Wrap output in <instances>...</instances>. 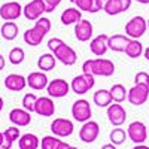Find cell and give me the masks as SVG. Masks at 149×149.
<instances>
[{
  "instance_id": "484cf974",
  "label": "cell",
  "mask_w": 149,
  "mask_h": 149,
  "mask_svg": "<svg viewBox=\"0 0 149 149\" xmlns=\"http://www.w3.org/2000/svg\"><path fill=\"white\" fill-rule=\"evenodd\" d=\"M93 102L94 104H97L98 107H109L113 100H112V95H110V91L109 90H98L94 93L93 95Z\"/></svg>"
},
{
  "instance_id": "4dcf8cb0",
  "label": "cell",
  "mask_w": 149,
  "mask_h": 149,
  "mask_svg": "<svg viewBox=\"0 0 149 149\" xmlns=\"http://www.w3.org/2000/svg\"><path fill=\"white\" fill-rule=\"evenodd\" d=\"M127 137H128L127 131H125V130H122V128H119V127L113 128V130L110 131V134H109V140H110V143H113L115 146L122 145L124 142L127 140Z\"/></svg>"
},
{
  "instance_id": "8992f818",
  "label": "cell",
  "mask_w": 149,
  "mask_h": 149,
  "mask_svg": "<svg viewBox=\"0 0 149 149\" xmlns=\"http://www.w3.org/2000/svg\"><path fill=\"white\" fill-rule=\"evenodd\" d=\"M148 98H149V86L148 85L134 84L133 88L128 90L127 100L133 106H142V104H145L148 102Z\"/></svg>"
},
{
  "instance_id": "f6af8a7d",
  "label": "cell",
  "mask_w": 149,
  "mask_h": 149,
  "mask_svg": "<svg viewBox=\"0 0 149 149\" xmlns=\"http://www.w3.org/2000/svg\"><path fill=\"white\" fill-rule=\"evenodd\" d=\"M3 142H5V137H3V133H0V148L3 146Z\"/></svg>"
},
{
  "instance_id": "5b68a950",
  "label": "cell",
  "mask_w": 149,
  "mask_h": 149,
  "mask_svg": "<svg viewBox=\"0 0 149 149\" xmlns=\"http://www.w3.org/2000/svg\"><path fill=\"white\" fill-rule=\"evenodd\" d=\"M91 115H93L91 104L85 98H79V100H76L72 104V116L74 121L84 124V122L91 119Z\"/></svg>"
},
{
  "instance_id": "ac0fdd59",
  "label": "cell",
  "mask_w": 149,
  "mask_h": 149,
  "mask_svg": "<svg viewBox=\"0 0 149 149\" xmlns=\"http://www.w3.org/2000/svg\"><path fill=\"white\" fill-rule=\"evenodd\" d=\"M107 39H109V36L104 34V33H102V34L93 37V39L90 40V49H91V52L95 57H103L107 52V49H109Z\"/></svg>"
},
{
  "instance_id": "ee69618b",
  "label": "cell",
  "mask_w": 149,
  "mask_h": 149,
  "mask_svg": "<svg viewBox=\"0 0 149 149\" xmlns=\"http://www.w3.org/2000/svg\"><path fill=\"white\" fill-rule=\"evenodd\" d=\"M143 55H145V58L149 61V46H148V48L145 49V51H143Z\"/></svg>"
},
{
  "instance_id": "d4e9b609",
  "label": "cell",
  "mask_w": 149,
  "mask_h": 149,
  "mask_svg": "<svg viewBox=\"0 0 149 149\" xmlns=\"http://www.w3.org/2000/svg\"><path fill=\"white\" fill-rule=\"evenodd\" d=\"M18 146H19V149H37L40 146V140L36 134L27 133V134H22L19 137Z\"/></svg>"
},
{
  "instance_id": "ba28073f",
  "label": "cell",
  "mask_w": 149,
  "mask_h": 149,
  "mask_svg": "<svg viewBox=\"0 0 149 149\" xmlns=\"http://www.w3.org/2000/svg\"><path fill=\"white\" fill-rule=\"evenodd\" d=\"M46 12V5L43 0H31L22 8V14L29 21H37Z\"/></svg>"
},
{
  "instance_id": "d590c367",
  "label": "cell",
  "mask_w": 149,
  "mask_h": 149,
  "mask_svg": "<svg viewBox=\"0 0 149 149\" xmlns=\"http://www.w3.org/2000/svg\"><path fill=\"white\" fill-rule=\"evenodd\" d=\"M134 84H142L149 86V73L146 72H137L134 76Z\"/></svg>"
},
{
  "instance_id": "2e32d148",
  "label": "cell",
  "mask_w": 149,
  "mask_h": 149,
  "mask_svg": "<svg viewBox=\"0 0 149 149\" xmlns=\"http://www.w3.org/2000/svg\"><path fill=\"white\" fill-rule=\"evenodd\" d=\"M93 33H94V29H93V24L91 21L88 19H81L79 22L74 24V36L79 42H88L93 39Z\"/></svg>"
},
{
  "instance_id": "e575fe53",
  "label": "cell",
  "mask_w": 149,
  "mask_h": 149,
  "mask_svg": "<svg viewBox=\"0 0 149 149\" xmlns=\"http://www.w3.org/2000/svg\"><path fill=\"white\" fill-rule=\"evenodd\" d=\"M74 5H76V8H78L79 10L94 14V0H76V2H74Z\"/></svg>"
},
{
  "instance_id": "60d3db41",
  "label": "cell",
  "mask_w": 149,
  "mask_h": 149,
  "mask_svg": "<svg viewBox=\"0 0 149 149\" xmlns=\"http://www.w3.org/2000/svg\"><path fill=\"white\" fill-rule=\"evenodd\" d=\"M100 149H116V146L113 143H107V145H103Z\"/></svg>"
},
{
  "instance_id": "3957f363",
  "label": "cell",
  "mask_w": 149,
  "mask_h": 149,
  "mask_svg": "<svg viewBox=\"0 0 149 149\" xmlns=\"http://www.w3.org/2000/svg\"><path fill=\"white\" fill-rule=\"evenodd\" d=\"M95 81H94V74H90V73H82V74H78L74 76L72 84H70V90L78 94V95H84L88 93L93 86H94Z\"/></svg>"
},
{
  "instance_id": "603a6c76",
  "label": "cell",
  "mask_w": 149,
  "mask_h": 149,
  "mask_svg": "<svg viewBox=\"0 0 149 149\" xmlns=\"http://www.w3.org/2000/svg\"><path fill=\"white\" fill-rule=\"evenodd\" d=\"M61 22L64 26H72V24H76L82 19V10H79L78 8H67L63 10V14L60 17Z\"/></svg>"
},
{
  "instance_id": "44dd1931",
  "label": "cell",
  "mask_w": 149,
  "mask_h": 149,
  "mask_svg": "<svg viewBox=\"0 0 149 149\" xmlns=\"http://www.w3.org/2000/svg\"><path fill=\"white\" fill-rule=\"evenodd\" d=\"M49 81L45 72H31L27 76V85L34 91H42L48 86Z\"/></svg>"
},
{
  "instance_id": "83f0119b",
  "label": "cell",
  "mask_w": 149,
  "mask_h": 149,
  "mask_svg": "<svg viewBox=\"0 0 149 149\" xmlns=\"http://www.w3.org/2000/svg\"><path fill=\"white\" fill-rule=\"evenodd\" d=\"M143 45H142V42L139 40V39H130V42H128V45L125 46V55L128 57V58H133V60H136V58H139L142 54H143Z\"/></svg>"
},
{
  "instance_id": "f546056e",
  "label": "cell",
  "mask_w": 149,
  "mask_h": 149,
  "mask_svg": "<svg viewBox=\"0 0 149 149\" xmlns=\"http://www.w3.org/2000/svg\"><path fill=\"white\" fill-rule=\"evenodd\" d=\"M109 91H110V95H112V100H113V103H122V102L127 100L128 91L125 90V86H124L122 84L112 85V88H110Z\"/></svg>"
},
{
  "instance_id": "f5cc1de1",
  "label": "cell",
  "mask_w": 149,
  "mask_h": 149,
  "mask_svg": "<svg viewBox=\"0 0 149 149\" xmlns=\"http://www.w3.org/2000/svg\"><path fill=\"white\" fill-rule=\"evenodd\" d=\"M0 149H2V148H0Z\"/></svg>"
},
{
  "instance_id": "7402d4cb",
  "label": "cell",
  "mask_w": 149,
  "mask_h": 149,
  "mask_svg": "<svg viewBox=\"0 0 149 149\" xmlns=\"http://www.w3.org/2000/svg\"><path fill=\"white\" fill-rule=\"evenodd\" d=\"M128 42H130V37L127 34H113V36H109L107 46L113 52H124Z\"/></svg>"
},
{
  "instance_id": "8fae6325",
  "label": "cell",
  "mask_w": 149,
  "mask_h": 149,
  "mask_svg": "<svg viewBox=\"0 0 149 149\" xmlns=\"http://www.w3.org/2000/svg\"><path fill=\"white\" fill-rule=\"evenodd\" d=\"M98 133H100V125L95 121H86L82 124V127L79 130V139L85 143H93L97 140Z\"/></svg>"
},
{
  "instance_id": "f1b7e54d",
  "label": "cell",
  "mask_w": 149,
  "mask_h": 149,
  "mask_svg": "<svg viewBox=\"0 0 149 149\" xmlns=\"http://www.w3.org/2000/svg\"><path fill=\"white\" fill-rule=\"evenodd\" d=\"M0 34L5 40H14L18 36V26L14 21H6L0 29Z\"/></svg>"
},
{
  "instance_id": "8d00e7d4",
  "label": "cell",
  "mask_w": 149,
  "mask_h": 149,
  "mask_svg": "<svg viewBox=\"0 0 149 149\" xmlns=\"http://www.w3.org/2000/svg\"><path fill=\"white\" fill-rule=\"evenodd\" d=\"M63 43H64V42L61 40L60 37H52V39L48 40V48H49V51H51V52H54L55 49H57L58 46H61Z\"/></svg>"
},
{
  "instance_id": "1f68e13d",
  "label": "cell",
  "mask_w": 149,
  "mask_h": 149,
  "mask_svg": "<svg viewBox=\"0 0 149 149\" xmlns=\"http://www.w3.org/2000/svg\"><path fill=\"white\" fill-rule=\"evenodd\" d=\"M8 58H9V63L10 64L18 66V64H21L22 61H24V58H26V52H24L22 48H18V46L17 48H12L10 51H9Z\"/></svg>"
},
{
  "instance_id": "f907efd6",
  "label": "cell",
  "mask_w": 149,
  "mask_h": 149,
  "mask_svg": "<svg viewBox=\"0 0 149 149\" xmlns=\"http://www.w3.org/2000/svg\"><path fill=\"white\" fill-rule=\"evenodd\" d=\"M72 149H78V148H74V146H73V148H72Z\"/></svg>"
},
{
  "instance_id": "ab89813d",
  "label": "cell",
  "mask_w": 149,
  "mask_h": 149,
  "mask_svg": "<svg viewBox=\"0 0 149 149\" xmlns=\"http://www.w3.org/2000/svg\"><path fill=\"white\" fill-rule=\"evenodd\" d=\"M72 148H73V146H72V145H69L67 142H63V140H60L55 149H72Z\"/></svg>"
},
{
  "instance_id": "6da1fadb",
  "label": "cell",
  "mask_w": 149,
  "mask_h": 149,
  "mask_svg": "<svg viewBox=\"0 0 149 149\" xmlns=\"http://www.w3.org/2000/svg\"><path fill=\"white\" fill-rule=\"evenodd\" d=\"M82 73H90V74H94V76L109 78L115 73V64L107 58H102V57L91 58V60L84 61Z\"/></svg>"
},
{
  "instance_id": "7a4b0ae2",
  "label": "cell",
  "mask_w": 149,
  "mask_h": 149,
  "mask_svg": "<svg viewBox=\"0 0 149 149\" xmlns=\"http://www.w3.org/2000/svg\"><path fill=\"white\" fill-rule=\"evenodd\" d=\"M49 30H51V19L46 18V17H40L34 22V27L26 30V33H24V36H22L24 42H26L27 45H30V46L40 45L42 40L45 39L46 33H49Z\"/></svg>"
},
{
  "instance_id": "681fc988",
  "label": "cell",
  "mask_w": 149,
  "mask_h": 149,
  "mask_svg": "<svg viewBox=\"0 0 149 149\" xmlns=\"http://www.w3.org/2000/svg\"><path fill=\"white\" fill-rule=\"evenodd\" d=\"M148 29H149V19H148Z\"/></svg>"
},
{
  "instance_id": "7c38bea8",
  "label": "cell",
  "mask_w": 149,
  "mask_h": 149,
  "mask_svg": "<svg viewBox=\"0 0 149 149\" xmlns=\"http://www.w3.org/2000/svg\"><path fill=\"white\" fill-rule=\"evenodd\" d=\"M70 91V84H67L64 79H54L49 81L46 86V93L52 98H63L69 94Z\"/></svg>"
},
{
  "instance_id": "f35d334b",
  "label": "cell",
  "mask_w": 149,
  "mask_h": 149,
  "mask_svg": "<svg viewBox=\"0 0 149 149\" xmlns=\"http://www.w3.org/2000/svg\"><path fill=\"white\" fill-rule=\"evenodd\" d=\"M109 0H94V14L98 10H103Z\"/></svg>"
},
{
  "instance_id": "30bf717a",
  "label": "cell",
  "mask_w": 149,
  "mask_h": 149,
  "mask_svg": "<svg viewBox=\"0 0 149 149\" xmlns=\"http://www.w3.org/2000/svg\"><path fill=\"white\" fill-rule=\"evenodd\" d=\"M52 54H54V57L60 61V63H63L64 66H73L74 63H76V60H78L76 51H74L72 46L66 45V42L61 46H58Z\"/></svg>"
},
{
  "instance_id": "9a60e30c",
  "label": "cell",
  "mask_w": 149,
  "mask_h": 149,
  "mask_svg": "<svg viewBox=\"0 0 149 149\" xmlns=\"http://www.w3.org/2000/svg\"><path fill=\"white\" fill-rule=\"evenodd\" d=\"M22 14V6L18 2H6L0 6V18L5 21H15Z\"/></svg>"
},
{
  "instance_id": "cb8c5ba5",
  "label": "cell",
  "mask_w": 149,
  "mask_h": 149,
  "mask_svg": "<svg viewBox=\"0 0 149 149\" xmlns=\"http://www.w3.org/2000/svg\"><path fill=\"white\" fill-rule=\"evenodd\" d=\"M3 137H5V142H3L2 149H10L12 145H14V142L19 140V137H21L19 128H18L17 125H12V127L6 128V130L3 131Z\"/></svg>"
},
{
  "instance_id": "e0dca14e",
  "label": "cell",
  "mask_w": 149,
  "mask_h": 149,
  "mask_svg": "<svg viewBox=\"0 0 149 149\" xmlns=\"http://www.w3.org/2000/svg\"><path fill=\"white\" fill-rule=\"evenodd\" d=\"M9 121L17 127H27L31 122V113L24 107H15L9 112Z\"/></svg>"
},
{
  "instance_id": "4fadbf2b",
  "label": "cell",
  "mask_w": 149,
  "mask_h": 149,
  "mask_svg": "<svg viewBox=\"0 0 149 149\" xmlns=\"http://www.w3.org/2000/svg\"><path fill=\"white\" fill-rule=\"evenodd\" d=\"M34 113H37L39 116H54L55 113V104L52 97H37L36 104H34Z\"/></svg>"
},
{
  "instance_id": "7bdbcfd3",
  "label": "cell",
  "mask_w": 149,
  "mask_h": 149,
  "mask_svg": "<svg viewBox=\"0 0 149 149\" xmlns=\"http://www.w3.org/2000/svg\"><path fill=\"white\" fill-rule=\"evenodd\" d=\"M133 149H149V146H146V145H143V143H140V145H136Z\"/></svg>"
},
{
  "instance_id": "277c9868",
  "label": "cell",
  "mask_w": 149,
  "mask_h": 149,
  "mask_svg": "<svg viewBox=\"0 0 149 149\" xmlns=\"http://www.w3.org/2000/svg\"><path fill=\"white\" fill-rule=\"evenodd\" d=\"M146 30H148V21L140 15L133 17L125 24V34L130 39H139V37H142L145 34Z\"/></svg>"
},
{
  "instance_id": "c3c4849f",
  "label": "cell",
  "mask_w": 149,
  "mask_h": 149,
  "mask_svg": "<svg viewBox=\"0 0 149 149\" xmlns=\"http://www.w3.org/2000/svg\"><path fill=\"white\" fill-rule=\"evenodd\" d=\"M70 2H72V3H74V2H76V0H70Z\"/></svg>"
},
{
  "instance_id": "b9f144b4",
  "label": "cell",
  "mask_w": 149,
  "mask_h": 149,
  "mask_svg": "<svg viewBox=\"0 0 149 149\" xmlns=\"http://www.w3.org/2000/svg\"><path fill=\"white\" fill-rule=\"evenodd\" d=\"M5 63H6V61H5V57L0 54V70H3V69H5Z\"/></svg>"
},
{
  "instance_id": "d6986e66",
  "label": "cell",
  "mask_w": 149,
  "mask_h": 149,
  "mask_svg": "<svg viewBox=\"0 0 149 149\" xmlns=\"http://www.w3.org/2000/svg\"><path fill=\"white\" fill-rule=\"evenodd\" d=\"M131 8V0H109L104 6V12L110 17L119 15L122 12H127Z\"/></svg>"
},
{
  "instance_id": "bcb514c9",
  "label": "cell",
  "mask_w": 149,
  "mask_h": 149,
  "mask_svg": "<svg viewBox=\"0 0 149 149\" xmlns=\"http://www.w3.org/2000/svg\"><path fill=\"white\" fill-rule=\"evenodd\" d=\"M137 3H142V5H149V0H136Z\"/></svg>"
},
{
  "instance_id": "836d02e7",
  "label": "cell",
  "mask_w": 149,
  "mask_h": 149,
  "mask_svg": "<svg viewBox=\"0 0 149 149\" xmlns=\"http://www.w3.org/2000/svg\"><path fill=\"white\" fill-rule=\"evenodd\" d=\"M58 142H60V139L54 134L52 136H45V137H42V140H40V148L42 149H55Z\"/></svg>"
},
{
  "instance_id": "4316f807",
  "label": "cell",
  "mask_w": 149,
  "mask_h": 149,
  "mask_svg": "<svg viewBox=\"0 0 149 149\" xmlns=\"http://www.w3.org/2000/svg\"><path fill=\"white\" fill-rule=\"evenodd\" d=\"M57 64V58L54 57V54H42L37 60V69H40V72H51L55 69Z\"/></svg>"
},
{
  "instance_id": "74e56055",
  "label": "cell",
  "mask_w": 149,
  "mask_h": 149,
  "mask_svg": "<svg viewBox=\"0 0 149 149\" xmlns=\"http://www.w3.org/2000/svg\"><path fill=\"white\" fill-rule=\"evenodd\" d=\"M46 5V14H51V12L55 10V8L61 3V0H43Z\"/></svg>"
},
{
  "instance_id": "816d5d0a",
  "label": "cell",
  "mask_w": 149,
  "mask_h": 149,
  "mask_svg": "<svg viewBox=\"0 0 149 149\" xmlns=\"http://www.w3.org/2000/svg\"><path fill=\"white\" fill-rule=\"evenodd\" d=\"M148 134H149V128H148Z\"/></svg>"
},
{
  "instance_id": "5bb4252c",
  "label": "cell",
  "mask_w": 149,
  "mask_h": 149,
  "mask_svg": "<svg viewBox=\"0 0 149 149\" xmlns=\"http://www.w3.org/2000/svg\"><path fill=\"white\" fill-rule=\"evenodd\" d=\"M107 119L113 127H121L127 119V112L121 103H113L107 107Z\"/></svg>"
},
{
  "instance_id": "52a82bcc",
  "label": "cell",
  "mask_w": 149,
  "mask_h": 149,
  "mask_svg": "<svg viewBox=\"0 0 149 149\" xmlns=\"http://www.w3.org/2000/svg\"><path fill=\"white\" fill-rule=\"evenodd\" d=\"M127 134H128V139L136 143V145H140V143H145V140L148 139V127L142 121H134L131 122L128 128H127Z\"/></svg>"
},
{
  "instance_id": "d6a6232c",
  "label": "cell",
  "mask_w": 149,
  "mask_h": 149,
  "mask_svg": "<svg viewBox=\"0 0 149 149\" xmlns=\"http://www.w3.org/2000/svg\"><path fill=\"white\" fill-rule=\"evenodd\" d=\"M36 100H37L36 94H33V93H27L26 95L22 97V102H21V104H22V107L26 109L27 112L33 113V112H34V104H36Z\"/></svg>"
},
{
  "instance_id": "ffe728a7",
  "label": "cell",
  "mask_w": 149,
  "mask_h": 149,
  "mask_svg": "<svg viewBox=\"0 0 149 149\" xmlns=\"http://www.w3.org/2000/svg\"><path fill=\"white\" fill-rule=\"evenodd\" d=\"M5 86L6 90L14 91V93L22 91L27 86V78H24L22 74H18V73H10L5 78Z\"/></svg>"
},
{
  "instance_id": "7dc6e473",
  "label": "cell",
  "mask_w": 149,
  "mask_h": 149,
  "mask_svg": "<svg viewBox=\"0 0 149 149\" xmlns=\"http://www.w3.org/2000/svg\"><path fill=\"white\" fill-rule=\"evenodd\" d=\"M3 106H5V102H3V98H2V97H0V112H2V110H3Z\"/></svg>"
},
{
  "instance_id": "9c48e42d",
  "label": "cell",
  "mask_w": 149,
  "mask_h": 149,
  "mask_svg": "<svg viewBox=\"0 0 149 149\" xmlns=\"http://www.w3.org/2000/svg\"><path fill=\"white\" fill-rule=\"evenodd\" d=\"M51 131L57 137H69L74 131V125L67 118H55L51 122Z\"/></svg>"
}]
</instances>
